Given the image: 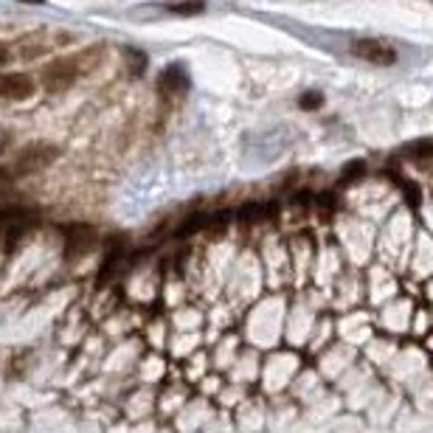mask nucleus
<instances>
[{
    "label": "nucleus",
    "instance_id": "obj_7",
    "mask_svg": "<svg viewBox=\"0 0 433 433\" xmlns=\"http://www.w3.org/2000/svg\"><path fill=\"white\" fill-rule=\"evenodd\" d=\"M279 214V203H245L236 209V219L251 225V222H262L268 217Z\"/></svg>",
    "mask_w": 433,
    "mask_h": 433
},
{
    "label": "nucleus",
    "instance_id": "obj_5",
    "mask_svg": "<svg viewBox=\"0 0 433 433\" xmlns=\"http://www.w3.org/2000/svg\"><path fill=\"white\" fill-rule=\"evenodd\" d=\"M79 60H60V62H54L51 68H45L43 73V84L48 87V90H65L68 84L76 82V76H79Z\"/></svg>",
    "mask_w": 433,
    "mask_h": 433
},
{
    "label": "nucleus",
    "instance_id": "obj_12",
    "mask_svg": "<svg viewBox=\"0 0 433 433\" xmlns=\"http://www.w3.org/2000/svg\"><path fill=\"white\" fill-rule=\"evenodd\" d=\"M405 152L411 155V160H428L433 152V144L428 138H422V141H414L411 146H405Z\"/></svg>",
    "mask_w": 433,
    "mask_h": 433
},
{
    "label": "nucleus",
    "instance_id": "obj_18",
    "mask_svg": "<svg viewBox=\"0 0 433 433\" xmlns=\"http://www.w3.org/2000/svg\"><path fill=\"white\" fill-rule=\"evenodd\" d=\"M9 60H11V54H9V51H6L3 45H0V68H3V65H6Z\"/></svg>",
    "mask_w": 433,
    "mask_h": 433
},
{
    "label": "nucleus",
    "instance_id": "obj_1",
    "mask_svg": "<svg viewBox=\"0 0 433 433\" xmlns=\"http://www.w3.org/2000/svg\"><path fill=\"white\" fill-rule=\"evenodd\" d=\"M62 245H65V262H79L96 248V228L87 222L62 225Z\"/></svg>",
    "mask_w": 433,
    "mask_h": 433
},
{
    "label": "nucleus",
    "instance_id": "obj_15",
    "mask_svg": "<svg viewBox=\"0 0 433 433\" xmlns=\"http://www.w3.org/2000/svg\"><path fill=\"white\" fill-rule=\"evenodd\" d=\"M127 57L133 60V73H144L146 68V54L138 48H127Z\"/></svg>",
    "mask_w": 433,
    "mask_h": 433
},
{
    "label": "nucleus",
    "instance_id": "obj_17",
    "mask_svg": "<svg viewBox=\"0 0 433 433\" xmlns=\"http://www.w3.org/2000/svg\"><path fill=\"white\" fill-rule=\"evenodd\" d=\"M9 144H11V136H9V133H0V152H3Z\"/></svg>",
    "mask_w": 433,
    "mask_h": 433
},
{
    "label": "nucleus",
    "instance_id": "obj_4",
    "mask_svg": "<svg viewBox=\"0 0 433 433\" xmlns=\"http://www.w3.org/2000/svg\"><path fill=\"white\" fill-rule=\"evenodd\" d=\"M37 90L34 79L28 73H3L0 76V99L6 102H26Z\"/></svg>",
    "mask_w": 433,
    "mask_h": 433
},
{
    "label": "nucleus",
    "instance_id": "obj_14",
    "mask_svg": "<svg viewBox=\"0 0 433 433\" xmlns=\"http://www.w3.org/2000/svg\"><path fill=\"white\" fill-rule=\"evenodd\" d=\"M298 104H301L304 110H315V107L324 104V96H321V90H309V93H304V96L298 99Z\"/></svg>",
    "mask_w": 433,
    "mask_h": 433
},
{
    "label": "nucleus",
    "instance_id": "obj_8",
    "mask_svg": "<svg viewBox=\"0 0 433 433\" xmlns=\"http://www.w3.org/2000/svg\"><path fill=\"white\" fill-rule=\"evenodd\" d=\"M34 222V212L23 209V206H6L0 209V225L3 228H26Z\"/></svg>",
    "mask_w": 433,
    "mask_h": 433
},
{
    "label": "nucleus",
    "instance_id": "obj_13",
    "mask_svg": "<svg viewBox=\"0 0 433 433\" xmlns=\"http://www.w3.org/2000/svg\"><path fill=\"white\" fill-rule=\"evenodd\" d=\"M172 14H180V17H192V14H203L206 6L203 3H177V6H169Z\"/></svg>",
    "mask_w": 433,
    "mask_h": 433
},
{
    "label": "nucleus",
    "instance_id": "obj_3",
    "mask_svg": "<svg viewBox=\"0 0 433 433\" xmlns=\"http://www.w3.org/2000/svg\"><path fill=\"white\" fill-rule=\"evenodd\" d=\"M352 54L366 60V62H371V65H383V68L397 62V51L388 43H380V40H355L352 43Z\"/></svg>",
    "mask_w": 433,
    "mask_h": 433
},
{
    "label": "nucleus",
    "instance_id": "obj_2",
    "mask_svg": "<svg viewBox=\"0 0 433 433\" xmlns=\"http://www.w3.org/2000/svg\"><path fill=\"white\" fill-rule=\"evenodd\" d=\"M60 155V146L54 144H28L26 149H20L14 155V163H11V175H31V172H40L45 166H51Z\"/></svg>",
    "mask_w": 433,
    "mask_h": 433
},
{
    "label": "nucleus",
    "instance_id": "obj_11",
    "mask_svg": "<svg viewBox=\"0 0 433 433\" xmlns=\"http://www.w3.org/2000/svg\"><path fill=\"white\" fill-rule=\"evenodd\" d=\"M363 175H366V160H352V163L344 166L341 180H344V183H355V180H361Z\"/></svg>",
    "mask_w": 433,
    "mask_h": 433
},
{
    "label": "nucleus",
    "instance_id": "obj_16",
    "mask_svg": "<svg viewBox=\"0 0 433 433\" xmlns=\"http://www.w3.org/2000/svg\"><path fill=\"white\" fill-rule=\"evenodd\" d=\"M402 192H405L408 206H420V186L417 183H402Z\"/></svg>",
    "mask_w": 433,
    "mask_h": 433
},
{
    "label": "nucleus",
    "instance_id": "obj_10",
    "mask_svg": "<svg viewBox=\"0 0 433 433\" xmlns=\"http://www.w3.org/2000/svg\"><path fill=\"white\" fill-rule=\"evenodd\" d=\"M206 225H209V214L197 212V214H192L189 219L180 222V228L175 231V236H177V239H183V236H194V234H200Z\"/></svg>",
    "mask_w": 433,
    "mask_h": 433
},
{
    "label": "nucleus",
    "instance_id": "obj_6",
    "mask_svg": "<svg viewBox=\"0 0 433 433\" xmlns=\"http://www.w3.org/2000/svg\"><path fill=\"white\" fill-rule=\"evenodd\" d=\"M158 84L163 93H183V90H189V73L183 65L175 62V65L163 68V73L158 76Z\"/></svg>",
    "mask_w": 433,
    "mask_h": 433
},
{
    "label": "nucleus",
    "instance_id": "obj_9",
    "mask_svg": "<svg viewBox=\"0 0 433 433\" xmlns=\"http://www.w3.org/2000/svg\"><path fill=\"white\" fill-rule=\"evenodd\" d=\"M121 253H124V248H121V242H110V248H107V256H104V262H102V270H99V285H107L110 282V276L116 273V265H119V259H121Z\"/></svg>",
    "mask_w": 433,
    "mask_h": 433
}]
</instances>
